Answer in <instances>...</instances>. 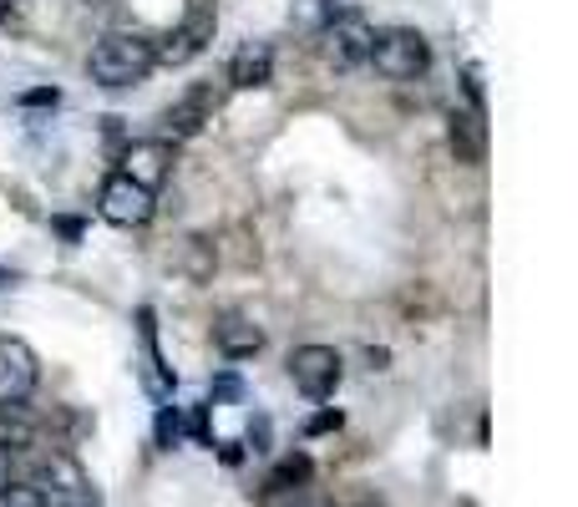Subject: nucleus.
I'll return each instance as SVG.
<instances>
[{
  "label": "nucleus",
  "mask_w": 578,
  "mask_h": 507,
  "mask_svg": "<svg viewBox=\"0 0 578 507\" xmlns=\"http://www.w3.org/2000/svg\"><path fill=\"white\" fill-rule=\"evenodd\" d=\"M157 66L153 56V41L147 37H133V31H112L92 46L86 56V72H92L96 86H107V92H122V86H137L147 72Z\"/></svg>",
  "instance_id": "nucleus-1"
},
{
  "label": "nucleus",
  "mask_w": 578,
  "mask_h": 507,
  "mask_svg": "<svg viewBox=\"0 0 578 507\" xmlns=\"http://www.w3.org/2000/svg\"><path fill=\"white\" fill-rule=\"evenodd\" d=\"M25 483L41 493V507H102L96 487L86 483V472L76 467L66 452H41L31 462V477Z\"/></svg>",
  "instance_id": "nucleus-2"
},
{
  "label": "nucleus",
  "mask_w": 578,
  "mask_h": 507,
  "mask_svg": "<svg viewBox=\"0 0 578 507\" xmlns=\"http://www.w3.org/2000/svg\"><path fill=\"white\" fill-rule=\"evenodd\" d=\"M371 66L385 82H416V76L432 66V46H426L422 31L391 25V31H375L371 37Z\"/></svg>",
  "instance_id": "nucleus-3"
},
{
  "label": "nucleus",
  "mask_w": 578,
  "mask_h": 507,
  "mask_svg": "<svg viewBox=\"0 0 578 507\" xmlns=\"http://www.w3.org/2000/svg\"><path fill=\"white\" fill-rule=\"evenodd\" d=\"M218 107H224V86L193 82L188 92L173 102V107H163V137H173V143H183V137H198L208 122H214Z\"/></svg>",
  "instance_id": "nucleus-4"
},
{
  "label": "nucleus",
  "mask_w": 578,
  "mask_h": 507,
  "mask_svg": "<svg viewBox=\"0 0 578 507\" xmlns=\"http://www.w3.org/2000/svg\"><path fill=\"white\" fill-rule=\"evenodd\" d=\"M340 351L336 345H300V351L289 355V381H295V391L310 401H326L330 391L340 386Z\"/></svg>",
  "instance_id": "nucleus-5"
},
{
  "label": "nucleus",
  "mask_w": 578,
  "mask_h": 507,
  "mask_svg": "<svg viewBox=\"0 0 578 507\" xmlns=\"http://www.w3.org/2000/svg\"><path fill=\"white\" fill-rule=\"evenodd\" d=\"M208 41H214V0H188L183 25H173L168 37H163V46H153V56L168 61V66H183V61H193Z\"/></svg>",
  "instance_id": "nucleus-6"
},
{
  "label": "nucleus",
  "mask_w": 578,
  "mask_h": 507,
  "mask_svg": "<svg viewBox=\"0 0 578 507\" xmlns=\"http://www.w3.org/2000/svg\"><path fill=\"white\" fill-rule=\"evenodd\" d=\"M102 218L117 224V229H143L147 218H153V194L137 188L133 178L112 173V178L102 183Z\"/></svg>",
  "instance_id": "nucleus-7"
},
{
  "label": "nucleus",
  "mask_w": 578,
  "mask_h": 507,
  "mask_svg": "<svg viewBox=\"0 0 578 507\" xmlns=\"http://www.w3.org/2000/svg\"><path fill=\"white\" fill-rule=\"evenodd\" d=\"M371 25L361 15H345V21H330L326 31V61L336 72H355L361 61H371Z\"/></svg>",
  "instance_id": "nucleus-8"
},
{
  "label": "nucleus",
  "mask_w": 578,
  "mask_h": 507,
  "mask_svg": "<svg viewBox=\"0 0 578 507\" xmlns=\"http://www.w3.org/2000/svg\"><path fill=\"white\" fill-rule=\"evenodd\" d=\"M31 391H37V355H31V345L0 335V406L25 401Z\"/></svg>",
  "instance_id": "nucleus-9"
},
{
  "label": "nucleus",
  "mask_w": 578,
  "mask_h": 507,
  "mask_svg": "<svg viewBox=\"0 0 578 507\" xmlns=\"http://www.w3.org/2000/svg\"><path fill=\"white\" fill-rule=\"evenodd\" d=\"M31 447H41V422L37 411L25 406V401H11V406H0V457H31Z\"/></svg>",
  "instance_id": "nucleus-10"
},
{
  "label": "nucleus",
  "mask_w": 578,
  "mask_h": 507,
  "mask_svg": "<svg viewBox=\"0 0 578 507\" xmlns=\"http://www.w3.org/2000/svg\"><path fill=\"white\" fill-rule=\"evenodd\" d=\"M214 345L224 361H249V355L265 351V330L254 325L249 314L229 310V314H218L214 320Z\"/></svg>",
  "instance_id": "nucleus-11"
},
{
  "label": "nucleus",
  "mask_w": 578,
  "mask_h": 507,
  "mask_svg": "<svg viewBox=\"0 0 578 507\" xmlns=\"http://www.w3.org/2000/svg\"><path fill=\"white\" fill-rule=\"evenodd\" d=\"M168 163H173V147L157 137V143H133L122 153V178H133L137 188L157 194V183L168 178Z\"/></svg>",
  "instance_id": "nucleus-12"
},
{
  "label": "nucleus",
  "mask_w": 578,
  "mask_h": 507,
  "mask_svg": "<svg viewBox=\"0 0 578 507\" xmlns=\"http://www.w3.org/2000/svg\"><path fill=\"white\" fill-rule=\"evenodd\" d=\"M446 147H452L457 163L477 168L482 157H487V122H482L477 112H452V117H446Z\"/></svg>",
  "instance_id": "nucleus-13"
},
{
  "label": "nucleus",
  "mask_w": 578,
  "mask_h": 507,
  "mask_svg": "<svg viewBox=\"0 0 578 507\" xmlns=\"http://www.w3.org/2000/svg\"><path fill=\"white\" fill-rule=\"evenodd\" d=\"M275 82V51L265 46V41H249V46H239L234 51V61H229V86H269Z\"/></svg>",
  "instance_id": "nucleus-14"
},
{
  "label": "nucleus",
  "mask_w": 578,
  "mask_h": 507,
  "mask_svg": "<svg viewBox=\"0 0 578 507\" xmlns=\"http://www.w3.org/2000/svg\"><path fill=\"white\" fill-rule=\"evenodd\" d=\"M214 239H198V234H193V239H183L178 249H173V269H178V275H188V279H208L214 275Z\"/></svg>",
  "instance_id": "nucleus-15"
},
{
  "label": "nucleus",
  "mask_w": 578,
  "mask_h": 507,
  "mask_svg": "<svg viewBox=\"0 0 578 507\" xmlns=\"http://www.w3.org/2000/svg\"><path fill=\"white\" fill-rule=\"evenodd\" d=\"M305 483H310V457H305V452H295V457H285L275 467V477L265 483V493H300Z\"/></svg>",
  "instance_id": "nucleus-16"
},
{
  "label": "nucleus",
  "mask_w": 578,
  "mask_h": 507,
  "mask_svg": "<svg viewBox=\"0 0 578 507\" xmlns=\"http://www.w3.org/2000/svg\"><path fill=\"white\" fill-rule=\"evenodd\" d=\"M153 436H157V447H163V452L178 447V442H183V411H178V406H157Z\"/></svg>",
  "instance_id": "nucleus-17"
},
{
  "label": "nucleus",
  "mask_w": 578,
  "mask_h": 507,
  "mask_svg": "<svg viewBox=\"0 0 578 507\" xmlns=\"http://www.w3.org/2000/svg\"><path fill=\"white\" fill-rule=\"evenodd\" d=\"M0 507H41V493L25 477H16L11 487H0Z\"/></svg>",
  "instance_id": "nucleus-18"
},
{
  "label": "nucleus",
  "mask_w": 578,
  "mask_h": 507,
  "mask_svg": "<svg viewBox=\"0 0 578 507\" xmlns=\"http://www.w3.org/2000/svg\"><path fill=\"white\" fill-rule=\"evenodd\" d=\"M340 422H345V416H340L336 406H330V411H314L310 422H305V436H326V432H340Z\"/></svg>",
  "instance_id": "nucleus-19"
},
{
  "label": "nucleus",
  "mask_w": 578,
  "mask_h": 507,
  "mask_svg": "<svg viewBox=\"0 0 578 507\" xmlns=\"http://www.w3.org/2000/svg\"><path fill=\"white\" fill-rule=\"evenodd\" d=\"M183 432H188L193 442H208V447H214V436H208V406H193V416L183 422Z\"/></svg>",
  "instance_id": "nucleus-20"
},
{
  "label": "nucleus",
  "mask_w": 578,
  "mask_h": 507,
  "mask_svg": "<svg viewBox=\"0 0 578 507\" xmlns=\"http://www.w3.org/2000/svg\"><path fill=\"white\" fill-rule=\"evenodd\" d=\"M249 447L269 452V416H254V422H249Z\"/></svg>",
  "instance_id": "nucleus-21"
},
{
  "label": "nucleus",
  "mask_w": 578,
  "mask_h": 507,
  "mask_svg": "<svg viewBox=\"0 0 578 507\" xmlns=\"http://www.w3.org/2000/svg\"><path fill=\"white\" fill-rule=\"evenodd\" d=\"M25 107H56V102H61V92H56V86H37V92H25Z\"/></svg>",
  "instance_id": "nucleus-22"
},
{
  "label": "nucleus",
  "mask_w": 578,
  "mask_h": 507,
  "mask_svg": "<svg viewBox=\"0 0 578 507\" xmlns=\"http://www.w3.org/2000/svg\"><path fill=\"white\" fill-rule=\"evenodd\" d=\"M265 507H314V503H305L300 493H265Z\"/></svg>",
  "instance_id": "nucleus-23"
},
{
  "label": "nucleus",
  "mask_w": 578,
  "mask_h": 507,
  "mask_svg": "<svg viewBox=\"0 0 578 507\" xmlns=\"http://www.w3.org/2000/svg\"><path fill=\"white\" fill-rule=\"evenodd\" d=\"M11 483H16V462L0 457V487H11Z\"/></svg>",
  "instance_id": "nucleus-24"
},
{
  "label": "nucleus",
  "mask_w": 578,
  "mask_h": 507,
  "mask_svg": "<svg viewBox=\"0 0 578 507\" xmlns=\"http://www.w3.org/2000/svg\"><path fill=\"white\" fill-rule=\"evenodd\" d=\"M214 391H218V396H239V381H234V375H224Z\"/></svg>",
  "instance_id": "nucleus-25"
},
{
  "label": "nucleus",
  "mask_w": 578,
  "mask_h": 507,
  "mask_svg": "<svg viewBox=\"0 0 578 507\" xmlns=\"http://www.w3.org/2000/svg\"><path fill=\"white\" fill-rule=\"evenodd\" d=\"M56 229L66 234V239H76V234H82V224H76V218H56Z\"/></svg>",
  "instance_id": "nucleus-26"
},
{
  "label": "nucleus",
  "mask_w": 578,
  "mask_h": 507,
  "mask_svg": "<svg viewBox=\"0 0 578 507\" xmlns=\"http://www.w3.org/2000/svg\"><path fill=\"white\" fill-rule=\"evenodd\" d=\"M11 11H21V0H0V15H11Z\"/></svg>",
  "instance_id": "nucleus-27"
},
{
  "label": "nucleus",
  "mask_w": 578,
  "mask_h": 507,
  "mask_svg": "<svg viewBox=\"0 0 578 507\" xmlns=\"http://www.w3.org/2000/svg\"><path fill=\"white\" fill-rule=\"evenodd\" d=\"M361 507H381V503H361Z\"/></svg>",
  "instance_id": "nucleus-28"
}]
</instances>
